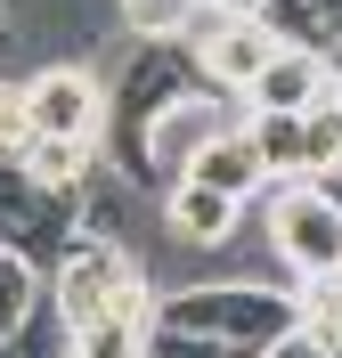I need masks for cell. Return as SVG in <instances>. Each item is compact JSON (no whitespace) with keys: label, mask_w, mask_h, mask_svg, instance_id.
<instances>
[{"label":"cell","mask_w":342,"mask_h":358,"mask_svg":"<svg viewBox=\"0 0 342 358\" xmlns=\"http://www.w3.org/2000/svg\"><path fill=\"white\" fill-rule=\"evenodd\" d=\"M269 0H196V17H261Z\"/></svg>","instance_id":"18"},{"label":"cell","mask_w":342,"mask_h":358,"mask_svg":"<svg viewBox=\"0 0 342 358\" xmlns=\"http://www.w3.org/2000/svg\"><path fill=\"white\" fill-rule=\"evenodd\" d=\"M24 147H33V131H24V114H17V82L0 73V163H17Z\"/></svg>","instance_id":"16"},{"label":"cell","mask_w":342,"mask_h":358,"mask_svg":"<svg viewBox=\"0 0 342 358\" xmlns=\"http://www.w3.org/2000/svg\"><path fill=\"white\" fill-rule=\"evenodd\" d=\"M49 236H66V245H73V203L24 187L8 163H0V252H24V261L41 268V261H49Z\"/></svg>","instance_id":"8"},{"label":"cell","mask_w":342,"mask_h":358,"mask_svg":"<svg viewBox=\"0 0 342 358\" xmlns=\"http://www.w3.org/2000/svg\"><path fill=\"white\" fill-rule=\"evenodd\" d=\"M163 228H171L180 245H196V252H220L228 236L245 228V203L212 196V187H196V179H171V187H163Z\"/></svg>","instance_id":"9"},{"label":"cell","mask_w":342,"mask_h":358,"mask_svg":"<svg viewBox=\"0 0 342 358\" xmlns=\"http://www.w3.org/2000/svg\"><path fill=\"white\" fill-rule=\"evenodd\" d=\"M294 293V334H310L326 358H342V277H318V285H285Z\"/></svg>","instance_id":"11"},{"label":"cell","mask_w":342,"mask_h":358,"mask_svg":"<svg viewBox=\"0 0 342 358\" xmlns=\"http://www.w3.org/2000/svg\"><path fill=\"white\" fill-rule=\"evenodd\" d=\"M155 326L204 334L236 358H261L277 334H294V293L285 285H171L155 293Z\"/></svg>","instance_id":"2"},{"label":"cell","mask_w":342,"mask_h":358,"mask_svg":"<svg viewBox=\"0 0 342 358\" xmlns=\"http://www.w3.org/2000/svg\"><path fill=\"white\" fill-rule=\"evenodd\" d=\"M114 17L131 24L138 41H180L196 24V0H114Z\"/></svg>","instance_id":"13"},{"label":"cell","mask_w":342,"mask_h":358,"mask_svg":"<svg viewBox=\"0 0 342 358\" xmlns=\"http://www.w3.org/2000/svg\"><path fill=\"white\" fill-rule=\"evenodd\" d=\"M269 252L294 268V285L342 277V203L318 187H269Z\"/></svg>","instance_id":"5"},{"label":"cell","mask_w":342,"mask_h":358,"mask_svg":"<svg viewBox=\"0 0 342 358\" xmlns=\"http://www.w3.org/2000/svg\"><path fill=\"white\" fill-rule=\"evenodd\" d=\"M334 98H342L334 73H326L310 49H285V41H277V57L245 82L236 106H245V114H318V106H334Z\"/></svg>","instance_id":"7"},{"label":"cell","mask_w":342,"mask_h":358,"mask_svg":"<svg viewBox=\"0 0 342 358\" xmlns=\"http://www.w3.org/2000/svg\"><path fill=\"white\" fill-rule=\"evenodd\" d=\"M236 122H245V106L220 98V90H171V98H155L147 122H138V179L171 187V179L196 163V147L220 138V131H236Z\"/></svg>","instance_id":"4"},{"label":"cell","mask_w":342,"mask_h":358,"mask_svg":"<svg viewBox=\"0 0 342 358\" xmlns=\"http://www.w3.org/2000/svg\"><path fill=\"white\" fill-rule=\"evenodd\" d=\"M187 49H196V73H204V90H220V98H245V82L277 57V33L261 17H196L187 24Z\"/></svg>","instance_id":"6"},{"label":"cell","mask_w":342,"mask_h":358,"mask_svg":"<svg viewBox=\"0 0 342 358\" xmlns=\"http://www.w3.org/2000/svg\"><path fill=\"white\" fill-rule=\"evenodd\" d=\"M138 358H236V350H220V342H204V334H171V326H147V350Z\"/></svg>","instance_id":"15"},{"label":"cell","mask_w":342,"mask_h":358,"mask_svg":"<svg viewBox=\"0 0 342 358\" xmlns=\"http://www.w3.org/2000/svg\"><path fill=\"white\" fill-rule=\"evenodd\" d=\"M33 317H41V268L24 252H0V342L24 334Z\"/></svg>","instance_id":"12"},{"label":"cell","mask_w":342,"mask_h":358,"mask_svg":"<svg viewBox=\"0 0 342 358\" xmlns=\"http://www.w3.org/2000/svg\"><path fill=\"white\" fill-rule=\"evenodd\" d=\"M17 114L33 138H73V147H106V114H114V90L106 73L73 66V57H49L17 82Z\"/></svg>","instance_id":"3"},{"label":"cell","mask_w":342,"mask_h":358,"mask_svg":"<svg viewBox=\"0 0 342 358\" xmlns=\"http://www.w3.org/2000/svg\"><path fill=\"white\" fill-rule=\"evenodd\" d=\"M180 179H196V187H212V196H228V203L269 196V179H261V155H252L245 122H236V131H220V138H204V147H196V163H187Z\"/></svg>","instance_id":"10"},{"label":"cell","mask_w":342,"mask_h":358,"mask_svg":"<svg viewBox=\"0 0 342 358\" xmlns=\"http://www.w3.org/2000/svg\"><path fill=\"white\" fill-rule=\"evenodd\" d=\"M41 310L73 334H90V326H155V285H147V261L122 245H90V236H73L57 261L41 268Z\"/></svg>","instance_id":"1"},{"label":"cell","mask_w":342,"mask_h":358,"mask_svg":"<svg viewBox=\"0 0 342 358\" xmlns=\"http://www.w3.org/2000/svg\"><path fill=\"white\" fill-rule=\"evenodd\" d=\"M138 350H147L138 326H90V334L66 342V358H138Z\"/></svg>","instance_id":"14"},{"label":"cell","mask_w":342,"mask_h":358,"mask_svg":"<svg viewBox=\"0 0 342 358\" xmlns=\"http://www.w3.org/2000/svg\"><path fill=\"white\" fill-rule=\"evenodd\" d=\"M261 358H326V350H318V342H310V334H277V342H269V350H261Z\"/></svg>","instance_id":"17"}]
</instances>
